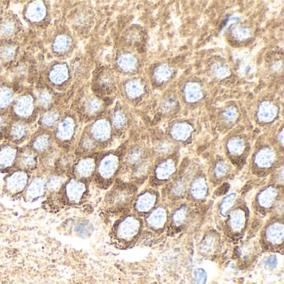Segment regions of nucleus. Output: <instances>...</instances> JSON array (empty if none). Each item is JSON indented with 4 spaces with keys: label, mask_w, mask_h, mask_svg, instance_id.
Listing matches in <instances>:
<instances>
[{
    "label": "nucleus",
    "mask_w": 284,
    "mask_h": 284,
    "mask_svg": "<svg viewBox=\"0 0 284 284\" xmlns=\"http://www.w3.org/2000/svg\"><path fill=\"white\" fill-rule=\"evenodd\" d=\"M79 128L78 118L74 113H66L63 115L53 131L56 146L62 151L74 150L78 141Z\"/></svg>",
    "instance_id": "1"
},
{
    "label": "nucleus",
    "mask_w": 284,
    "mask_h": 284,
    "mask_svg": "<svg viewBox=\"0 0 284 284\" xmlns=\"http://www.w3.org/2000/svg\"><path fill=\"white\" fill-rule=\"evenodd\" d=\"M120 163L121 156L118 151H110L98 156L94 176L96 185L102 189L110 187L118 174Z\"/></svg>",
    "instance_id": "2"
},
{
    "label": "nucleus",
    "mask_w": 284,
    "mask_h": 284,
    "mask_svg": "<svg viewBox=\"0 0 284 284\" xmlns=\"http://www.w3.org/2000/svg\"><path fill=\"white\" fill-rule=\"evenodd\" d=\"M39 111L35 94L29 91L16 97L8 114L13 120H20L32 124L39 118Z\"/></svg>",
    "instance_id": "3"
},
{
    "label": "nucleus",
    "mask_w": 284,
    "mask_h": 284,
    "mask_svg": "<svg viewBox=\"0 0 284 284\" xmlns=\"http://www.w3.org/2000/svg\"><path fill=\"white\" fill-rule=\"evenodd\" d=\"M142 229V222L135 215H127L116 223L113 228V237L114 242L119 247H129L140 235Z\"/></svg>",
    "instance_id": "4"
},
{
    "label": "nucleus",
    "mask_w": 284,
    "mask_h": 284,
    "mask_svg": "<svg viewBox=\"0 0 284 284\" xmlns=\"http://www.w3.org/2000/svg\"><path fill=\"white\" fill-rule=\"evenodd\" d=\"M88 192L89 182L79 180L69 176L58 196L63 204L77 206L80 205L85 201Z\"/></svg>",
    "instance_id": "5"
},
{
    "label": "nucleus",
    "mask_w": 284,
    "mask_h": 284,
    "mask_svg": "<svg viewBox=\"0 0 284 284\" xmlns=\"http://www.w3.org/2000/svg\"><path fill=\"white\" fill-rule=\"evenodd\" d=\"M32 178V174L21 169H14L6 174L3 179V191L12 197L23 196Z\"/></svg>",
    "instance_id": "6"
},
{
    "label": "nucleus",
    "mask_w": 284,
    "mask_h": 284,
    "mask_svg": "<svg viewBox=\"0 0 284 284\" xmlns=\"http://www.w3.org/2000/svg\"><path fill=\"white\" fill-rule=\"evenodd\" d=\"M46 79L48 85L54 90H65L71 82V70L69 64L65 62L53 63L47 69Z\"/></svg>",
    "instance_id": "7"
},
{
    "label": "nucleus",
    "mask_w": 284,
    "mask_h": 284,
    "mask_svg": "<svg viewBox=\"0 0 284 284\" xmlns=\"http://www.w3.org/2000/svg\"><path fill=\"white\" fill-rule=\"evenodd\" d=\"M98 155L96 153L77 158L69 176L74 179L90 182L94 179Z\"/></svg>",
    "instance_id": "8"
},
{
    "label": "nucleus",
    "mask_w": 284,
    "mask_h": 284,
    "mask_svg": "<svg viewBox=\"0 0 284 284\" xmlns=\"http://www.w3.org/2000/svg\"><path fill=\"white\" fill-rule=\"evenodd\" d=\"M135 195V189L132 185H119L108 192L106 203L111 210H119L125 208Z\"/></svg>",
    "instance_id": "9"
},
{
    "label": "nucleus",
    "mask_w": 284,
    "mask_h": 284,
    "mask_svg": "<svg viewBox=\"0 0 284 284\" xmlns=\"http://www.w3.org/2000/svg\"><path fill=\"white\" fill-rule=\"evenodd\" d=\"M24 19L32 25L40 26L47 22L49 17V8L45 1H30L24 6Z\"/></svg>",
    "instance_id": "10"
},
{
    "label": "nucleus",
    "mask_w": 284,
    "mask_h": 284,
    "mask_svg": "<svg viewBox=\"0 0 284 284\" xmlns=\"http://www.w3.org/2000/svg\"><path fill=\"white\" fill-rule=\"evenodd\" d=\"M85 131L95 140L98 147L108 144L113 135L110 120L107 118H97L85 129Z\"/></svg>",
    "instance_id": "11"
},
{
    "label": "nucleus",
    "mask_w": 284,
    "mask_h": 284,
    "mask_svg": "<svg viewBox=\"0 0 284 284\" xmlns=\"http://www.w3.org/2000/svg\"><path fill=\"white\" fill-rule=\"evenodd\" d=\"M28 145L38 155L42 157L55 146L53 132L40 129L32 135Z\"/></svg>",
    "instance_id": "12"
},
{
    "label": "nucleus",
    "mask_w": 284,
    "mask_h": 284,
    "mask_svg": "<svg viewBox=\"0 0 284 284\" xmlns=\"http://www.w3.org/2000/svg\"><path fill=\"white\" fill-rule=\"evenodd\" d=\"M32 124L20 120L11 119L6 133L5 140L13 144L19 146L32 136Z\"/></svg>",
    "instance_id": "13"
},
{
    "label": "nucleus",
    "mask_w": 284,
    "mask_h": 284,
    "mask_svg": "<svg viewBox=\"0 0 284 284\" xmlns=\"http://www.w3.org/2000/svg\"><path fill=\"white\" fill-rule=\"evenodd\" d=\"M46 176L47 174L44 173L32 176L29 185L22 196L26 203L36 202L47 195Z\"/></svg>",
    "instance_id": "14"
},
{
    "label": "nucleus",
    "mask_w": 284,
    "mask_h": 284,
    "mask_svg": "<svg viewBox=\"0 0 284 284\" xmlns=\"http://www.w3.org/2000/svg\"><path fill=\"white\" fill-rule=\"evenodd\" d=\"M78 108L84 119H96V117L103 110V101L92 93L87 94L82 96Z\"/></svg>",
    "instance_id": "15"
},
{
    "label": "nucleus",
    "mask_w": 284,
    "mask_h": 284,
    "mask_svg": "<svg viewBox=\"0 0 284 284\" xmlns=\"http://www.w3.org/2000/svg\"><path fill=\"white\" fill-rule=\"evenodd\" d=\"M20 147L6 141L0 144V172L8 174L15 169Z\"/></svg>",
    "instance_id": "16"
},
{
    "label": "nucleus",
    "mask_w": 284,
    "mask_h": 284,
    "mask_svg": "<svg viewBox=\"0 0 284 284\" xmlns=\"http://www.w3.org/2000/svg\"><path fill=\"white\" fill-rule=\"evenodd\" d=\"M177 170V160L173 157L163 158L155 166L153 172V181L155 185H163L174 176Z\"/></svg>",
    "instance_id": "17"
},
{
    "label": "nucleus",
    "mask_w": 284,
    "mask_h": 284,
    "mask_svg": "<svg viewBox=\"0 0 284 284\" xmlns=\"http://www.w3.org/2000/svg\"><path fill=\"white\" fill-rule=\"evenodd\" d=\"M40 157L37 153L26 145L20 147L18 159L16 163L15 169H21L24 171L33 174L40 168Z\"/></svg>",
    "instance_id": "18"
},
{
    "label": "nucleus",
    "mask_w": 284,
    "mask_h": 284,
    "mask_svg": "<svg viewBox=\"0 0 284 284\" xmlns=\"http://www.w3.org/2000/svg\"><path fill=\"white\" fill-rule=\"evenodd\" d=\"M21 31V23L13 13L0 17V40H13Z\"/></svg>",
    "instance_id": "19"
},
{
    "label": "nucleus",
    "mask_w": 284,
    "mask_h": 284,
    "mask_svg": "<svg viewBox=\"0 0 284 284\" xmlns=\"http://www.w3.org/2000/svg\"><path fill=\"white\" fill-rule=\"evenodd\" d=\"M74 39L71 35L65 32H61L53 39L51 49L54 55L58 58H63L69 55L74 49Z\"/></svg>",
    "instance_id": "20"
},
{
    "label": "nucleus",
    "mask_w": 284,
    "mask_h": 284,
    "mask_svg": "<svg viewBox=\"0 0 284 284\" xmlns=\"http://www.w3.org/2000/svg\"><path fill=\"white\" fill-rule=\"evenodd\" d=\"M276 159V151L273 147L266 146L255 153L253 157V165L259 170H268L274 165Z\"/></svg>",
    "instance_id": "21"
},
{
    "label": "nucleus",
    "mask_w": 284,
    "mask_h": 284,
    "mask_svg": "<svg viewBox=\"0 0 284 284\" xmlns=\"http://www.w3.org/2000/svg\"><path fill=\"white\" fill-rule=\"evenodd\" d=\"M62 113L58 108H48L47 110L42 111L38 118V123L40 129L53 131L56 126L62 119Z\"/></svg>",
    "instance_id": "22"
},
{
    "label": "nucleus",
    "mask_w": 284,
    "mask_h": 284,
    "mask_svg": "<svg viewBox=\"0 0 284 284\" xmlns=\"http://www.w3.org/2000/svg\"><path fill=\"white\" fill-rule=\"evenodd\" d=\"M158 194L153 190H146L135 200V209L137 213H147L152 211L158 201Z\"/></svg>",
    "instance_id": "23"
},
{
    "label": "nucleus",
    "mask_w": 284,
    "mask_h": 284,
    "mask_svg": "<svg viewBox=\"0 0 284 284\" xmlns=\"http://www.w3.org/2000/svg\"><path fill=\"white\" fill-rule=\"evenodd\" d=\"M76 153L74 150L72 151H61L59 153L55 164L53 172L58 173V174H65L69 176V174L71 172L72 168L74 166L75 161H76Z\"/></svg>",
    "instance_id": "24"
},
{
    "label": "nucleus",
    "mask_w": 284,
    "mask_h": 284,
    "mask_svg": "<svg viewBox=\"0 0 284 284\" xmlns=\"http://www.w3.org/2000/svg\"><path fill=\"white\" fill-rule=\"evenodd\" d=\"M19 46L13 40H0V63H12L19 53Z\"/></svg>",
    "instance_id": "25"
},
{
    "label": "nucleus",
    "mask_w": 284,
    "mask_h": 284,
    "mask_svg": "<svg viewBox=\"0 0 284 284\" xmlns=\"http://www.w3.org/2000/svg\"><path fill=\"white\" fill-rule=\"evenodd\" d=\"M97 147L98 146L95 140H93L90 135L85 130L79 140L77 141L76 146L74 147V152L76 153L77 157L90 155L95 153Z\"/></svg>",
    "instance_id": "26"
},
{
    "label": "nucleus",
    "mask_w": 284,
    "mask_h": 284,
    "mask_svg": "<svg viewBox=\"0 0 284 284\" xmlns=\"http://www.w3.org/2000/svg\"><path fill=\"white\" fill-rule=\"evenodd\" d=\"M116 65L124 74H134L139 69V59L134 53L124 52L118 56Z\"/></svg>",
    "instance_id": "27"
},
{
    "label": "nucleus",
    "mask_w": 284,
    "mask_h": 284,
    "mask_svg": "<svg viewBox=\"0 0 284 284\" xmlns=\"http://www.w3.org/2000/svg\"><path fill=\"white\" fill-rule=\"evenodd\" d=\"M168 221V212L163 207H158L151 211L146 219V224L155 231L163 229Z\"/></svg>",
    "instance_id": "28"
},
{
    "label": "nucleus",
    "mask_w": 284,
    "mask_h": 284,
    "mask_svg": "<svg viewBox=\"0 0 284 284\" xmlns=\"http://www.w3.org/2000/svg\"><path fill=\"white\" fill-rule=\"evenodd\" d=\"M68 178H69L68 175L58 174L56 172H52L47 174L46 176L47 195L48 194L51 197L58 196Z\"/></svg>",
    "instance_id": "29"
},
{
    "label": "nucleus",
    "mask_w": 284,
    "mask_h": 284,
    "mask_svg": "<svg viewBox=\"0 0 284 284\" xmlns=\"http://www.w3.org/2000/svg\"><path fill=\"white\" fill-rule=\"evenodd\" d=\"M279 113V108L271 101H263L259 104L257 112V117L261 123L269 124L276 119Z\"/></svg>",
    "instance_id": "30"
},
{
    "label": "nucleus",
    "mask_w": 284,
    "mask_h": 284,
    "mask_svg": "<svg viewBox=\"0 0 284 284\" xmlns=\"http://www.w3.org/2000/svg\"><path fill=\"white\" fill-rule=\"evenodd\" d=\"M169 133L173 140L178 142H186L192 136L193 128L188 122H177L172 125Z\"/></svg>",
    "instance_id": "31"
},
{
    "label": "nucleus",
    "mask_w": 284,
    "mask_h": 284,
    "mask_svg": "<svg viewBox=\"0 0 284 284\" xmlns=\"http://www.w3.org/2000/svg\"><path fill=\"white\" fill-rule=\"evenodd\" d=\"M237 18H234L231 26L229 27L232 39L237 43L247 42L253 35V30L247 25L237 24Z\"/></svg>",
    "instance_id": "32"
},
{
    "label": "nucleus",
    "mask_w": 284,
    "mask_h": 284,
    "mask_svg": "<svg viewBox=\"0 0 284 284\" xmlns=\"http://www.w3.org/2000/svg\"><path fill=\"white\" fill-rule=\"evenodd\" d=\"M16 98L13 88L8 84L0 85V113H8Z\"/></svg>",
    "instance_id": "33"
},
{
    "label": "nucleus",
    "mask_w": 284,
    "mask_h": 284,
    "mask_svg": "<svg viewBox=\"0 0 284 284\" xmlns=\"http://www.w3.org/2000/svg\"><path fill=\"white\" fill-rule=\"evenodd\" d=\"M124 94L129 99L135 100L142 97L145 93L144 83L142 79L135 78L129 79L124 84Z\"/></svg>",
    "instance_id": "34"
},
{
    "label": "nucleus",
    "mask_w": 284,
    "mask_h": 284,
    "mask_svg": "<svg viewBox=\"0 0 284 284\" xmlns=\"http://www.w3.org/2000/svg\"><path fill=\"white\" fill-rule=\"evenodd\" d=\"M265 238L269 244L279 246L284 242V224L281 222L272 223L265 231Z\"/></svg>",
    "instance_id": "35"
},
{
    "label": "nucleus",
    "mask_w": 284,
    "mask_h": 284,
    "mask_svg": "<svg viewBox=\"0 0 284 284\" xmlns=\"http://www.w3.org/2000/svg\"><path fill=\"white\" fill-rule=\"evenodd\" d=\"M184 97L189 103H198L203 99V93L202 85L197 82H189L184 88Z\"/></svg>",
    "instance_id": "36"
},
{
    "label": "nucleus",
    "mask_w": 284,
    "mask_h": 284,
    "mask_svg": "<svg viewBox=\"0 0 284 284\" xmlns=\"http://www.w3.org/2000/svg\"><path fill=\"white\" fill-rule=\"evenodd\" d=\"M279 196V192L276 188L273 186L266 188L258 193L257 197L258 205L263 209H269L274 205Z\"/></svg>",
    "instance_id": "37"
},
{
    "label": "nucleus",
    "mask_w": 284,
    "mask_h": 284,
    "mask_svg": "<svg viewBox=\"0 0 284 284\" xmlns=\"http://www.w3.org/2000/svg\"><path fill=\"white\" fill-rule=\"evenodd\" d=\"M208 184L205 177L197 176L190 185V196L194 200H203L208 194Z\"/></svg>",
    "instance_id": "38"
},
{
    "label": "nucleus",
    "mask_w": 284,
    "mask_h": 284,
    "mask_svg": "<svg viewBox=\"0 0 284 284\" xmlns=\"http://www.w3.org/2000/svg\"><path fill=\"white\" fill-rule=\"evenodd\" d=\"M174 69L167 63L157 66L153 71V79L157 85H165L174 76Z\"/></svg>",
    "instance_id": "39"
},
{
    "label": "nucleus",
    "mask_w": 284,
    "mask_h": 284,
    "mask_svg": "<svg viewBox=\"0 0 284 284\" xmlns=\"http://www.w3.org/2000/svg\"><path fill=\"white\" fill-rule=\"evenodd\" d=\"M247 143L244 139L239 136H235L229 139L227 142L226 148L228 153L233 158H240L244 154Z\"/></svg>",
    "instance_id": "40"
},
{
    "label": "nucleus",
    "mask_w": 284,
    "mask_h": 284,
    "mask_svg": "<svg viewBox=\"0 0 284 284\" xmlns=\"http://www.w3.org/2000/svg\"><path fill=\"white\" fill-rule=\"evenodd\" d=\"M36 103H37L39 110H47L48 108H53L54 102V95L53 90L48 89V87L42 88L38 91L35 95Z\"/></svg>",
    "instance_id": "41"
},
{
    "label": "nucleus",
    "mask_w": 284,
    "mask_h": 284,
    "mask_svg": "<svg viewBox=\"0 0 284 284\" xmlns=\"http://www.w3.org/2000/svg\"><path fill=\"white\" fill-rule=\"evenodd\" d=\"M247 221V215L242 208L233 210L229 216V228L234 232H239L244 228Z\"/></svg>",
    "instance_id": "42"
},
{
    "label": "nucleus",
    "mask_w": 284,
    "mask_h": 284,
    "mask_svg": "<svg viewBox=\"0 0 284 284\" xmlns=\"http://www.w3.org/2000/svg\"><path fill=\"white\" fill-rule=\"evenodd\" d=\"M114 77L109 71H102L97 75L96 79V85L97 90L103 93H109L114 87Z\"/></svg>",
    "instance_id": "43"
},
{
    "label": "nucleus",
    "mask_w": 284,
    "mask_h": 284,
    "mask_svg": "<svg viewBox=\"0 0 284 284\" xmlns=\"http://www.w3.org/2000/svg\"><path fill=\"white\" fill-rule=\"evenodd\" d=\"M147 158L143 148L134 147L129 150V153H127L126 163L129 167H131L132 169H134L143 163Z\"/></svg>",
    "instance_id": "44"
},
{
    "label": "nucleus",
    "mask_w": 284,
    "mask_h": 284,
    "mask_svg": "<svg viewBox=\"0 0 284 284\" xmlns=\"http://www.w3.org/2000/svg\"><path fill=\"white\" fill-rule=\"evenodd\" d=\"M111 126L115 131H122L128 124V117L122 108H116L111 116Z\"/></svg>",
    "instance_id": "45"
},
{
    "label": "nucleus",
    "mask_w": 284,
    "mask_h": 284,
    "mask_svg": "<svg viewBox=\"0 0 284 284\" xmlns=\"http://www.w3.org/2000/svg\"><path fill=\"white\" fill-rule=\"evenodd\" d=\"M188 190V182L185 178H178L172 183L170 187V196L175 199L184 197Z\"/></svg>",
    "instance_id": "46"
},
{
    "label": "nucleus",
    "mask_w": 284,
    "mask_h": 284,
    "mask_svg": "<svg viewBox=\"0 0 284 284\" xmlns=\"http://www.w3.org/2000/svg\"><path fill=\"white\" fill-rule=\"evenodd\" d=\"M189 209L187 206H180L175 209L172 214V224L176 228L184 226L189 219Z\"/></svg>",
    "instance_id": "47"
},
{
    "label": "nucleus",
    "mask_w": 284,
    "mask_h": 284,
    "mask_svg": "<svg viewBox=\"0 0 284 284\" xmlns=\"http://www.w3.org/2000/svg\"><path fill=\"white\" fill-rule=\"evenodd\" d=\"M211 73L216 79H224L230 76L231 69L224 61H216L211 67Z\"/></svg>",
    "instance_id": "48"
},
{
    "label": "nucleus",
    "mask_w": 284,
    "mask_h": 284,
    "mask_svg": "<svg viewBox=\"0 0 284 284\" xmlns=\"http://www.w3.org/2000/svg\"><path fill=\"white\" fill-rule=\"evenodd\" d=\"M178 104V99L174 95H168L161 101L160 109L164 114H170L176 111Z\"/></svg>",
    "instance_id": "49"
},
{
    "label": "nucleus",
    "mask_w": 284,
    "mask_h": 284,
    "mask_svg": "<svg viewBox=\"0 0 284 284\" xmlns=\"http://www.w3.org/2000/svg\"><path fill=\"white\" fill-rule=\"evenodd\" d=\"M237 195L235 192H233L231 194L227 195L226 197H224L222 200L220 206H219V213L222 216L228 215L229 211L234 208L236 200H237Z\"/></svg>",
    "instance_id": "50"
},
{
    "label": "nucleus",
    "mask_w": 284,
    "mask_h": 284,
    "mask_svg": "<svg viewBox=\"0 0 284 284\" xmlns=\"http://www.w3.org/2000/svg\"><path fill=\"white\" fill-rule=\"evenodd\" d=\"M174 149V143L168 140H159L154 145V152L158 156H167Z\"/></svg>",
    "instance_id": "51"
},
{
    "label": "nucleus",
    "mask_w": 284,
    "mask_h": 284,
    "mask_svg": "<svg viewBox=\"0 0 284 284\" xmlns=\"http://www.w3.org/2000/svg\"><path fill=\"white\" fill-rule=\"evenodd\" d=\"M230 167L226 161L220 159L214 164L213 167V176L217 179H222L229 174Z\"/></svg>",
    "instance_id": "52"
},
{
    "label": "nucleus",
    "mask_w": 284,
    "mask_h": 284,
    "mask_svg": "<svg viewBox=\"0 0 284 284\" xmlns=\"http://www.w3.org/2000/svg\"><path fill=\"white\" fill-rule=\"evenodd\" d=\"M216 242H217V237L214 235H207L200 243L199 247L201 252L205 254L212 253L215 247Z\"/></svg>",
    "instance_id": "53"
},
{
    "label": "nucleus",
    "mask_w": 284,
    "mask_h": 284,
    "mask_svg": "<svg viewBox=\"0 0 284 284\" xmlns=\"http://www.w3.org/2000/svg\"><path fill=\"white\" fill-rule=\"evenodd\" d=\"M237 116H238V112H237V108L235 106H229L225 108L222 113V118L224 119V121L228 124L235 123L237 120Z\"/></svg>",
    "instance_id": "54"
},
{
    "label": "nucleus",
    "mask_w": 284,
    "mask_h": 284,
    "mask_svg": "<svg viewBox=\"0 0 284 284\" xmlns=\"http://www.w3.org/2000/svg\"><path fill=\"white\" fill-rule=\"evenodd\" d=\"M10 122V115L8 113H0V142L5 140L6 133Z\"/></svg>",
    "instance_id": "55"
},
{
    "label": "nucleus",
    "mask_w": 284,
    "mask_h": 284,
    "mask_svg": "<svg viewBox=\"0 0 284 284\" xmlns=\"http://www.w3.org/2000/svg\"><path fill=\"white\" fill-rule=\"evenodd\" d=\"M207 280L206 272L202 269H196L193 284H205Z\"/></svg>",
    "instance_id": "56"
},
{
    "label": "nucleus",
    "mask_w": 284,
    "mask_h": 284,
    "mask_svg": "<svg viewBox=\"0 0 284 284\" xmlns=\"http://www.w3.org/2000/svg\"><path fill=\"white\" fill-rule=\"evenodd\" d=\"M270 69H271V71L273 72V73H279V72H281L282 69H283V61H274V62L272 63Z\"/></svg>",
    "instance_id": "57"
},
{
    "label": "nucleus",
    "mask_w": 284,
    "mask_h": 284,
    "mask_svg": "<svg viewBox=\"0 0 284 284\" xmlns=\"http://www.w3.org/2000/svg\"><path fill=\"white\" fill-rule=\"evenodd\" d=\"M277 264H278V258H277L276 256L272 255L268 258L267 265L269 266L270 269H274L276 267Z\"/></svg>",
    "instance_id": "58"
},
{
    "label": "nucleus",
    "mask_w": 284,
    "mask_h": 284,
    "mask_svg": "<svg viewBox=\"0 0 284 284\" xmlns=\"http://www.w3.org/2000/svg\"><path fill=\"white\" fill-rule=\"evenodd\" d=\"M276 177L278 183H280L281 185H283V183H284V167L283 166H281L278 170Z\"/></svg>",
    "instance_id": "59"
},
{
    "label": "nucleus",
    "mask_w": 284,
    "mask_h": 284,
    "mask_svg": "<svg viewBox=\"0 0 284 284\" xmlns=\"http://www.w3.org/2000/svg\"><path fill=\"white\" fill-rule=\"evenodd\" d=\"M279 142H280V144H281V146H283V145H284V129H283L280 130V134H279Z\"/></svg>",
    "instance_id": "60"
},
{
    "label": "nucleus",
    "mask_w": 284,
    "mask_h": 284,
    "mask_svg": "<svg viewBox=\"0 0 284 284\" xmlns=\"http://www.w3.org/2000/svg\"><path fill=\"white\" fill-rule=\"evenodd\" d=\"M2 71H3V64H2V63H0V74H1V73H2Z\"/></svg>",
    "instance_id": "61"
},
{
    "label": "nucleus",
    "mask_w": 284,
    "mask_h": 284,
    "mask_svg": "<svg viewBox=\"0 0 284 284\" xmlns=\"http://www.w3.org/2000/svg\"><path fill=\"white\" fill-rule=\"evenodd\" d=\"M0 3H1V2H0Z\"/></svg>",
    "instance_id": "62"
}]
</instances>
